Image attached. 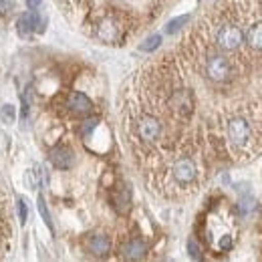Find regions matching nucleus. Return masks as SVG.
Returning a JSON list of instances; mask_svg holds the SVG:
<instances>
[{"label": "nucleus", "mask_w": 262, "mask_h": 262, "mask_svg": "<svg viewBox=\"0 0 262 262\" xmlns=\"http://www.w3.org/2000/svg\"><path fill=\"white\" fill-rule=\"evenodd\" d=\"M200 164L188 154L176 156L162 169V188L178 192H194L200 182Z\"/></svg>", "instance_id": "1"}, {"label": "nucleus", "mask_w": 262, "mask_h": 262, "mask_svg": "<svg viewBox=\"0 0 262 262\" xmlns=\"http://www.w3.org/2000/svg\"><path fill=\"white\" fill-rule=\"evenodd\" d=\"M133 139L145 147V149H156L160 145L167 143V127L165 121L156 111H141L133 117L131 123Z\"/></svg>", "instance_id": "2"}, {"label": "nucleus", "mask_w": 262, "mask_h": 262, "mask_svg": "<svg viewBox=\"0 0 262 262\" xmlns=\"http://www.w3.org/2000/svg\"><path fill=\"white\" fill-rule=\"evenodd\" d=\"M95 36H97L101 42L115 45V42H119L125 36V27H123V23L117 16H103L97 23Z\"/></svg>", "instance_id": "3"}, {"label": "nucleus", "mask_w": 262, "mask_h": 262, "mask_svg": "<svg viewBox=\"0 0 262 262\" xmlns=\"http://www.w3.org/2000/svg\"><path fill=\"white\" fill-rule=\"evenodd\" d=\"M65 107L67 111L75 117H85V115H91V111H93L91 99L81 91H71L65 99Z\"/></svg>", "instance_id": "4"}, {"label": "nucleus", "mask_w": 262, "mask_h": 262, "mask_svg": "<svg viewBox=\"0 0 262 262\" xmlns=\"http://www.w3.org/2000/svg\"><path fill=\"white\" fill-rule=\"evenodd\" d=\"M45 18H40L38 10H29L18 16V33L20 36H29L31 33H42Z\"/></svg>", "instance_id": "5"}, {"label": "nucleus", "mask_w": 262, "mask_h": 262, "mask_svg": "<svg viewBox=\"0 0 262 262\" xmlns=\"http://www.w3.org/2000/svg\"><path fill=\"white\" fill-rule=\"evenodd\" d=\"M51 164L55 165L57 169H63V171H67V169H71L73 165H75V154L67 147V145H59V147H55L53 151H51Z\"/></svg>", "instance_id": "6"}, {"label": "nucleus", "mask_w": 262, "mask_h": 262, "mask_svg": "<svg viewBox=\"0 0 262 262\" xmlns=\"http://www.w3.org/2000/svg\"><path fill=\"white\" fill-rule=\"evenodd\" d=\"M147 254V244L141 238H131L129 242L123 246V258L127 260H141Z\"/></svg>", "instance_id": "7"}, {"label": "nucleus", "mask_w": 262, "mask_h": 262, "mask_svg": "<svg viewBox=\"0 0 262 262\" xmlns=\"http://www.w3.org/2000/svg\"><path fill=\"white\" fill-rule=\"evenodd\" d=\"M87 248H89V252L95 254V256H107L109 250H111V240H109V236H105V234H93V236L87 240Z\"/></svg>", "instance_id": "8"}, {"label": "nucleus", "mask_w": 262, "mask_h": 262, "mask_svg": "<svg viewBox=\"0 0 262 262\" xmlns=\"http://www.w3.org/2000/svg\"><path fill=\"white\" fill-rule=\"evenodd\" d=\"M111 202H113V208H115L119 214H127V212H129V208H131L129 188L121 186L119 190H115V192H113V196H111Z\"/></svg>", "instance_id": "9"}, {"label": "nucleus", "mask_w": 262, "mask_h": 262, "mask_svg": "<svg viewBox=\"0 0 262 262\" xmlns=\"http://www.w3.org/2000/svg\"><path fill=\"white\" fill-rule=\"evenodd\" d=\"M188 23H190V14L178 16V18H173V20H169V23L165 25V33H167V34L178 33V31H180V29H184V27H186Z\"/></svg>", "instance_id": "10"}, {"label": "nucleus", "mask_w": 262, "mask_h": 262, "mask_svg": "<svg viewBox=\"0 0 262 262\" xmlns=\"http://www.w3.org/2000/svg\"><path fill=\"white\" fill-rule=\"evenodd\" d=\"M162 45V34H151V36H147L145 40H143V45L139 47L143 53H154L158 47Z\"/></svg>", "instance_id": "11"}, {"label": "nucleus", "mask_w": 262, "mask_h": 262, "mask_svg": "<svg viewBox=\"0 0 262 262\" xmlns=\"http://www.w3.org/2000/svg\"><path fill=\"white\" fill-rule=\"evenodd\" d=\"M38 212H40V216H42L45 224H47V226H49L51 230H53V220H51V214H49L47 202H45V198H42V196H38Z\"/></svg>", "instance_id": "12"}, {"label": "nucleus", "mask_w": 262, "mask_h": 262, "mask_svg": "<svg viewBox=\"0 0 262 262\" xmlns=\"http://www.w3.org/2000/svg\"><path fill=\"white\" fill-rule=\"evenodd\" d=\"M0 115H2V119H6L8 123H12V121H14V107H12V105H2Z\"/></svg>", "instance_id": "13"}, {"label": "nucleus", "mask_w": 262, "mask_h": 262, "mask_svg": "<svg viewBox=\"0 0 262 262\" xmlns=\"http://www.w3.org/2000/svg\"><path fill=\"white\" fill-rule=\"evenodd\" d=\"M188 250H190V256H192V258H196V260H200V258H202L200 246L196 244V240H194V238H190V240H188Z\"/></svg>", "instance_id": "14"}, {"label": "nucleus", "mask_w": 262, "mask_h": 262, "mask_svg": "<svg viewBox=\"0 0 262 262\" xmlns=\"http://www.w3.org/2000/svg\"><path fill=\"white\" fill-rule=\"evenodd\" d=\"M16 206H18V218H20V222H27V218H29L27 202H25V200H18V202H16Z\"/></svg>", "instance_id": "15"}, {"label": "nucleus", "mask_w": 262, "mask_h": 262, "mask_svg": "<svg viewBox=\"0 0 262 262\" xmlns=\"http://www.w3.org/2000/svg\"><path fill=\"white\" fill-rule=\"evenodd\" d=\"M27 6L31 10H40V0H27Z\"/></svg>", "instance_id": "16"}]
</instances>
